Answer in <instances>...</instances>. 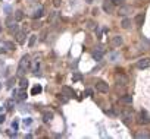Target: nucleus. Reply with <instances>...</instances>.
Returning <instances> with one entry per match:
<instances>
[{
  "instance_id": "nucleus-1",
  "label": "nucleus",
  "mask_w": 150,
  "mask_h": 139,
  "mask_svg": "<svg viewBox=\"0 0 150 139\" xmlns=\"http://www.w3.org/2000/svg\"><path fill=\"white\" fill-rule=\"evenodd\" d=\"M30 64H31V60H30V56L25 54L21 60H19V66H18V76H22L28 69H30Z\"/></svg>"
},
{
  "instance_id": "nucleus-2",
  "label": "nucleus",
  "mask_w": 150,
  "mask_h": 139,
  "mask_svg": "<svg viewBox=\"0 0 150 139\" xmlns=\"http://www.w3.org/2000/svg\"><path fill=\"white\" fill-rule=\"evenodd\" d=\"M96 89H97L99 92H102V94H106V92L109 91V85H108L105 81H97V82H96Z\"/></svg>"
},
{
  "instance_id": "nucleus-3",
  "label": "nucleus",
  "mask_w": 150,
  "mask_h": 139,
  "mask_svg": "<svg viewBox=\"0 0 150 139\" xmlns=\"http://www.w3.org/2000/svg\"><path fill=\"white\" fill-rule=\"evenodd\" d=\"M138 123L140 124H149L150 123V116L143 110V111H140V114H138Z\"/></svg>"
},
{
  "instance_id": "nucleus-4",
  "label": "nucleus",
  "mask_w": 150,
  "mask_h": 139,
  "mask_svg": "<svg viewBox=\"0 0 150 139\" xmlns=\"http://www.w3.org/2000/svg\"><path fill=\"white\" fill-rule=\"evenodd\" d=\"M137 67H138V69H149V67H150V57L140 59V60L137 61Z\"/></svg>"
},
{
  "instance_id": "nucleus-5",
  "label": "nucleus",
  "mask_w": 150,
  "mask_h": 139,
  "mask_svg": "<svg viewBox=\"0 0 150 139\" xmlns=\"http://www.w3.org/2000/svg\"><path fill=\"white\" fill-rule=\"evenodd\" d=\"M113 3L110 2V0H105V3H103V10L106 12V13H112L113 12Z\"/></svg>"
},
{
  "instance_id": "nucleus-6",
  "label": "nucleus",
  "mask_w": 150,
  "mask_h": 139,
  "mask_svg": "<svg viewBox=\"0 0 150 139\" xmlns=\"http://www.w3.org/2000/svg\"><path fill=\"white\" fill-rule=\"evenodd\" d=\"M62 95H65L66 98H71V97H74V89L66 87V85H63L62 87Z\"/></svg>"
},
{
  "instance_id": "nucleus-7",
  "label": "nucleus",
  "mask_w": 150,
  "mask_h": 139,
  "mask_svg": "<svg viewBox=\"0 0 150 139\" xmlns=\"http://www.w3.org/2000/svg\"><path fill=\"white\" fill-rule=\"evenodd\" d=\"M122 43H124V40H122L121 35H115V37H112L110 44H112L113 47H119V45H122Z\"/></svg>"
},
{
  "instance_id": "nucleus-8",
  "label": "nucleus",
  "mask_w": 150,
  "mask_h": 139,
  "mask_svg": "<svg viewBox=\"0 0 150 139\" xmlns=\"http://www.w3.org/2000/svg\"><path fill=\"white\" fill-rule=\"evenodd\" d=\"M122 119H124V123H125V124H131V122H132V114H131L129 111H124V113H122Z\"/></svg>"
},
{
  "instance_id": "nucleus-9",
  "label": "nucleus",
  "mask_w": 150,
  "mask_h": 139,
  "mask_svg": "<svg viewBox=\"0 0 150 139\" xmlns=\"http://www.w3.org/2000/svg\"><path fill=\"white\" fill-rule=\"evenodd\" d=\"M131 6H121L119 8V10H118V13L119 15H122V16H125V15H128V13H131Z\"/></svg>"
},
{
  "instance_id": "nucleus-10",
  "label": "nucleus",
  "mask_w": 150,
  "mask_h": 139,
  "mask_svg": "<svg viewBox=\"0 0 150 139\" xmlns=\"http://www.w3.org/2000/svg\"><path fill=\"white\" fill-rule=\"evenodd\" d=\"M134 22H135V25H137V27H141V25H143V22H144V13H138V15L135 16Z\"/></svg>"
},
{
  "instance_id": "nucleus-11",
  "label": "nucleus",
  "mask_w": 150,
  "mask_h": 139,
  "mask_svg": "<svg viewBox=\"0 0 150 139\" xmlns=\"http://www.w3.org/2000/svg\"><path fill=\"white\" fill-rule=\"evenodd\" d=\"M116 81H118L119 84H122V85L128 84V78H127L125 75H122V73H118V75H116Z\"/></svg>"
},
{
  "instance_id": "nucleus-12",
  "label": "nucleus",
  "mask_w": 150,
  "mask_h": 139,
  "mask_svg": "<svg viewBox=\"0 0 150 139\" xmlns=\"http://www.w3.org/2000/svg\"><path fill=\"white\" fill-rule=\"evenodd\" d=\"M131 19H128V18H125V19H122V22H121V27L124 28V29H129L131 28Z\"/></svg>"
},
{
  "instance_id": "nucleus-13",
  "label": "nucleus",
  "mask_w": 150,
  "mask_h": 139,
  "mask_svg": "<svg viewBox=\"0 0 150 139\" xmlns=\"http://www.w3.org/2000/svg\"><path fill=\"white\" fill-rule=\"evenodd\" d=\"M52 119H53V113H52V111H44V113H43V120H44L46 123L50 122Z\"/></svg>"
},
{
  "instance_id": "nucleus-14",
  "label": "nucleus",
  "mask_w": 150,
  "mask_h": 139,
  "mask_svg": "<svg viewBox=\"0 0 150 139\" xmlns=\"http://www.w3.org/2000/svg\"><path fill=\"white\" fill-rule=\"evenodd\" d=\"M24 40H25V31L16 32V41H18V43H24Z\"/></svg>"
},
{
  "instance_id": "nucleus-15",
  "label": "nucleus",
  "mask_w": 150,
  "mask_h": 139,
  "mask_svg": "<svg viewBox=\"0 0 150 139\" xmlns=\"http://www.w3.org/2000/svg\"><path fill=\"white\" fill-rule=\"evenodd\" d=\"M121 103H124V104H131V103H132V97H131V95H122V97H121Z\"/></svg>"
},
{
  "instance_id": "nucleus-16",
  "label": "nucleus",
  "mask_w": 150,
  "mask_h": 139,
  "mask_svg": "<svg viewBox=\"0 0 150 139\" xmlns=\"http://www.w3.org/2000/svg\"><path fill=\"white\" fill-rule=\"evenodd\" d=\"M102 57H103V51H102V50H97V51L93 53V59H94V60L99 61V60H102Z\"/></svg>"
},
{
  "instance_id": "nucleus-17",
  "label": "nucleus",
  "mask_w": 150,
  "mask_h": 139,
  "mask_svg": "<svg viewBox=\"0 0 150 139\" xmlns=\"http://www.w3.org/2000/svg\"><path fill=\"white\" fill-rule=\"evenodd\" d=\"M41 16H43V8H40L38 10H35V12H34V15H33V18H34V19H38V18H41Z\"/></svg>"
},
{
  "instance_id": "nucleus-18",
  "label": "nucleus",
  "mask_w": 150,
  "mask_h": 139,
  "mask_svg": "<svg viewBox=\"0 0 150 139\" xmlns=\"http://www.w3.org/2000/svg\"><path fill=\"white\" fill-rule=\"evenodd\" d=\"M41 89H43V88H41L40 85H35V87L33 88V91H31V95H37V94H40Z\"/></svg>"
},
{
  "instance_id": "nucleus-19",
  "label": "nucleus",
  "mask_w": 150,
  "mask_h": 139,
  "mask_svg": "<svg viewBox=\"0 0 150 139\" xmlns=\"http://www.w3.org/2000/svg\"><path fill=\"white\" fill-rule=\"evenodd\" d=\"M27 98V92H25V88H21V92H19V97H18V100L19 101H24Z\"/></svg>"
},
{
  "instance_id": "nucleus-20",
  "label": "nucleus",
  "mask_w": 150,
  "mask_h": 139,
  "mask_svg": "<svg viewBox=\"0 0 150 139\" xmlns=\"http://www.w3.org/2000/svg\"><path fill=\"white\" fill-rule=\"evenodd\" d=\"M135 138H150V133H147V132H138V133H135Z\"/></svg>"
},
{
  "instance_id": "nucleus-21",
  "label": "nucleus",
  "mask_w": 150,
  "mask_h": 139,
  "mask_svg": "<svg viewBox=\"0 0 150 139\" xmlns=\"http://www.w3.org/2000/svg\"><path fill=\"white\" fill-rule=\"evenodd\" d=\"M35 41H37V35H31V38H30V43H28V45H30V47H34Z\"/></svg>"
},
{
  "instance_id": "nucleus-22",
  "label": "nucleus",
  "mask_w": 150,
  "mask_h": 139,
  "mask_svg": "<svg viewBox=\"0 0 150 139\" xmlns=\"http://www.w3.org/2000/svg\"><path fill=\"white\" fill-rule=\"evenodd\" d=\"M27 85H28V81L22 78V79L19 81V87H21V88H27Z\"/></svg>"
},
{
  "instance_id": "nucleus-23",
  "label": "nucleus",
  "mask_w": 150,
  "mask_h": 139,
  "mask_svg": "<svg viewBox=\"0 0 150 139\" xmlns=\"http://www.w3.org/2000/svg\"><path fill=\"white\" fill-rule=\"evenodd\" d=\"M15 18H16V21H21V19L24 18V15H22V12H21V10H18V12L15 13Z\"/></svg>"
},
{
  "instance_id": "nucleus-24",
  "label": "nucleus",
  "mask_w": 150,
  "mask_h": 139,
  "mask_svg": "<svg viewBox=\"0 0 150 139\" xmlns=\"http://www.w3.org/2000/svg\"><path fill=\"white\" fill-rule=\"evenodd\" d=\"M5 45H6V47H8L9 50H15V45H13V44H12L11 41H6V43H5Z\"/></svg>"
},
{
  "instance_id": "nucleus-25",
  "label": "nucleus",
  "mask_w": 150,
  "mask_h": 139,
  "mask_svg": "<svg viewBox=\"0 0 150 139\" xmlns=\"http://www.w3.org/2000/svg\"><path fill=\"white\" fill-rule=\"evenodd\" d=\"M110 2H112L115 6H119V5H122V3H124V0H110Z\"/></svg>"
},
{
  "instance_id": "nucleus-26",
  "label": "nucleus",
  "mask_w": 150,
  "mask_h": 139,
  "mask_svg": "<svg viewBox=\"0 0 150 139\" xmlns=\"http://www.w3.org/2000/svg\"><path fill=\"white\" fill-rule=\"evenodd\" d=\"M60 3H62V0H53V6H54V8H59Z\"/></svg>"
},
{
  "instance_id": "nucleus-27",
  "label": "nucleus",
  "mask_w": 150,
  "mask_h": 139,
  "mask_svg": "<svg viewBox=\"0 0 150 139\" xmlns=\"http://www.w3.org/2000/svg\"><path fill=\"white\" fill-rule=\"evenodd\" d=\"M12 129H13V130H18V120H13V123H12Z\"/></svg>"
},
{
  "instance_id": "nucleus-28",
  "label": "nucleus",
  "mask_w": 150,
  "mask_h": 139,
  "mask_svg": "<svg viewBox=\"0 0 150 139\" xmlns=\"http://www.w3.org/2000/svg\"><path fill=\"white\" fill-rule=\"evenodd\" d=\"M33 123V119H27V120H24V124H27V126H30Z\"/></svg>"
},
{
  "instance_id": "nucleus-29",
  "label": "nucleus",
  "mask_w": 150,
  "mask_h": 139,
  "mask_svg": "<svg viewBox=\"0 0 150 139\" xmlns=\"http://www.w3.org/2000/svg\"><path fill=\"white\" fill-rule=\"evenodd\" d=\"M5 119H6V117H5V114H0V124H2V123L5 122Z\"/></svg>"
},
{
  "instance_id": "nucleus-30",
  "label": "nucleus",
  "mask_w": 150,
  "mask_h": 139,
  "mask_svg": "<svg viewBox=\"0 0 150 139\" xmlns=\"http://www.w3.org/2000/svg\"><path fill=\"white\" fill-rule=\"evenodd\" d=\"M86 94H87L88 97H91V95H93V89H87V91H86Z\"/></svg>"
},
{
  "instance_id": "nucleus-31",
  "label": "nucleus",
  "mask_w": 150,
  "mask_h": 139,
  "mask_svg": "<svg viewBox=\"0 0 150 139\" xmlns=\"http://www.w3.org/2000/svg\"><path fill=\"white\" fill-rule=\"evenodd\" d=\"M37 72H38V63L34 64V73H37Z\"/></svg>"
},
{
  "instance_id": "nucleus-32",
  "label": "nucleus",
  "mask_w": 150,
  "mask_h": 139,
  "mask_svg": "<svg viewBox=\"0 0 150 139\" xmlns=\"http://www.w3.org/2000/svg\"><path fill=\"white\" fill-rule=\"evenodd\" d=\"M86 2H87V3H93V2H94V0H86Z\"/></svg>"
}]
</instances>
